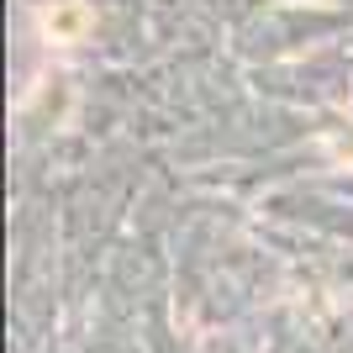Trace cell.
<instances>
[{
  "label": "cell",
  "mask_w": 353,
  "mask_h": 353,
  "mask_svg": "<svg viewBox=\"0 0 353 353\" xmlns=\"http://www.w3.org/2000/svg\"><path fill=\"white\" fill-rule=\"evenodd\" d=\"M332 159L353 169V132H338V137H332Z\"/></svg>",
  "instance_id": "2"
},
{
  "label": "cell",
  "mask_w": 353,
  "mask_h": 353,
  "mask_svg": "<svg viewBox=\"0 0 353 353\" xmlns=\"http://www.w3.org/2000/svg\"><path fill=\"white\" fill-rule=\"evenodd\" d=\"M90 6H43L37 11V32H43V43H74V37H85L90 32Z\"/></svg>",
  "instance_id": "1"
}]
</instances>
